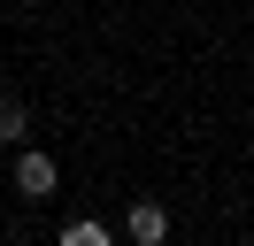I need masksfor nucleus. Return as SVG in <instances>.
<instances>
[{"instance_id":"20e7f679","label":"nucleus","mask_w":254,"mask_h":246,"mask_svg":"<svg viewBox=\"0 0 254 246\" xmlns=\"http://www.w3.org/2000/svg\"><path fill=\"white\" fill-rule=\"evenodd\" d=\"M16 138H23V100L0 92V146H16Z\"/></svg>"},{"instance_id":"f03ea898","label":"nucleus","mask_w":254,"mask_h":246,"mask_svg":"<svg viewBox=\"0 0 254 246\" xmlns=\"http://www.w3.org/2000/svg\"><path fill=\"white\" fill-rule=\"evenodd\" d=\"M16 192L23 200H47L54 192V154H39V146L23 154V162H16Z\"/></svg>"},{"instance_id":"7ed1b4c3","label":"nucleus","mask_w":254,"mask_h":246,"mask_svg":"<svg viewBox=\"0 0 254 246\" xmlns=\"http://www.w3.org/2000/svg\"><path fill=\"white\" fill-rule=\"evenodd\" d=\"M62 246H116V239H108V223H93V215H77V223L62 231Z\"/></svg>"},{"instance_id":"f257e3e1","label":"nucleus","mask_w":254,"mask_h":246,"mask_svg":"<svg viewBox=\"0 0 254 246\" xmlns=\"http://www.w3.org/2000/svg\"><path fill=\"white\" fill-rule=\"evenodd\" d=\"M124 231H131V246H162L170 239V208H162V200H131Z\"/></svg>"}]
</instances>
